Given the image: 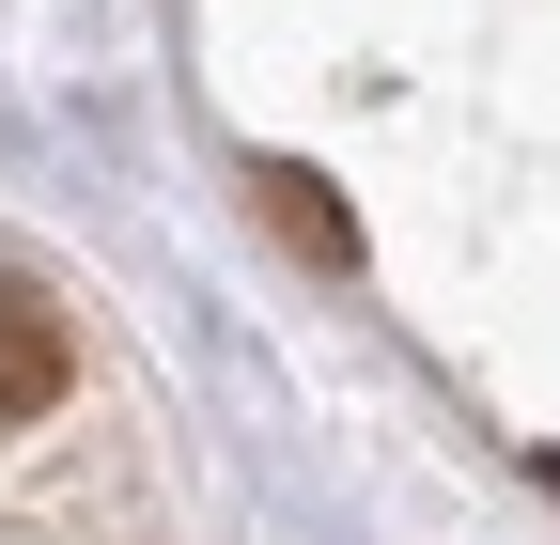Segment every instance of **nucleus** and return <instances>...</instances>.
<instances>
[{"mask_svg":"<svg viewBox=\"0 0 560 545\" xmlns=\"http://www.w3.org/2000/svg\"><path fill=\"white\" fill-rule=\"evenodd\" d=\"M249 187H265V219H280V250H312V265H359V219H342V187H327V172H296V156H265Z\"/></svg>","mask_w":560,"mask_h":545,"instance_id":"nucleus-2","label":"nucleus"},{"mask_svg":"<svg viewBox=\"0 0 560 545\" xmlns=\"http://www.w3.org/2000/svg\"><path fill=\"white\" fill-rule=\"evenodd\" d=\"M79 390V344H62V312L32 281H0V421H47V405Z\"/></svg>","mask_w":560,"mask_h":545,"instance_id":"nucleus-1","label":"nucleus"}]
</instances>
